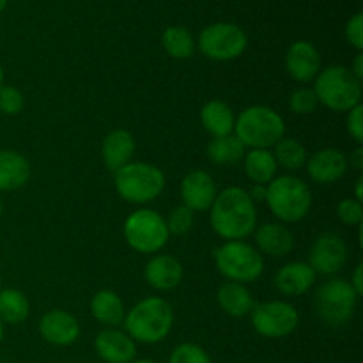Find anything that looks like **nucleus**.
I'll return each mask as SVG.
<instances>
[{
	"instance_id": "nucleus-1",
	"label": "nucleus",
	"mask_w": 363,
	"mask_h": 363,
	"mask_svg": "<svg viewBox=\"0 0 363 363\" xmlns=\"http://www.w3.org/2000/svg\"><path fill=\"white\" fill-rule=\"evenodd\" d=\"M211 227L227 241L245 240L257 225L255 204L247 190L238 186L225 188L211 204Z\"/></svg>"
},
{
	"instance_id": "nucleus-2",
	"label": "nucleus",
	"mask_w": 363,
	"mask_h": 363,
	"mask_svg": "<svg viewBox=\"0 0 363 363\" xmlns=\"http://www.w3.org/2000/svg\"><path fill=\"white\" fill-rule=\"evenodd\" d=\"M123 323L126 333L135 342L158 344L172 330V305L163 298H145L124 315Z\"/></svg>"
},
{
	"instance_id": "nucleus-3",
	"label": "nucleus",
	"mask_w": 363,
	"mask_h": 363,
	"mask_svg": "<svg viewBox=\"0 0 363 363\" xmlns=\"http://www.w3.org/2000/svg\"><path fill=\"white\" fill-rule=\"evenodd\" d=\"M234 137L250 149L273 147L286 133V123L282 116L269 106L255 105L243 110L234 123Z\"/></svg>"
},
{
	"instance_id": "nucleus-4",
	"label": "nucleus",
	"mask_w": 363,
	"mask_h": 363,
	"mask_svg": "<svg viewBox=\"0 0 363 363\" xmlns=\"http://www.w3.org/2000/svg\"><path fill=\"white\" fill-rule=\"evenodd\" d=\"M315 98L333 112H350L362 99V82L344 66H330L319 71L314 80Z\"/></svg>"
},
{
	"instance_id": "nucleus-5",
	"label": "nucleus",
	"mask_w": 363,
	"mask_h": 363,
	"mask_svg": "<svg viewBox=\"0 0 363 363\" xmlns=\"http://www.w3.org/2000/svg\"><path fill=\"white\" fill-rule=\"evenodd\" d=\"M266 202L273 215L286 223H294L308 215L312 194L307 183L294 176L275 177L266 186Z\"/></svg>"
},
{
	"instance_id": "nucleus-6",
	"label": "nucleus",
	"mask_w": 363,
	"mask_h": 363,
	"mask_svg": "<svg viewBox=\"0 0 363 363\" xmlns=\"http://www.w3.org/2000/svg\"><path fill=\"white\" fill-rule=\"evenodd\" d=\"M116 190L130 204H147L160 197L165 188V174L145 162L126 163L116 170Z\"/></svg>"
},
{
	"instance_id": "nucleus-7",
	"label": "nucleus",
	"mask_w": 363,
	"mask_h": 363,
	"mask_svg": "<svg viewBox=\"0 0 363 363\" xmlns=\"http://www.w3.org/2000/svg\"><path fill=\"white\" fill-rule=\"evenodd\" d=\"M215 262L218 272L229 282H254L264 272V259L261 252L243 241H227L216 248Z\"/></svg>"
},
{
	"instance_id": "nucleus-8",
	"label": "nucleus",
	"mask_w": 363,
	"mask_h": 363,
	"mask_svg": "<svg viewBox=\"0 0 363 363\" xmlns=\"http://www.w3.org/2000/svg\"><path fill=\"white\" fill-rule=\"evenodd\" d=\"M124 238L133 250L140 254H156L169 243L167 222L160 213L138 209L124 222Z\"/></svg>"
},
{
	"instance_id": "nucleus-9",
	"label": "nucleus",
	"mask_w": 363,
	"mask_h": 363,
	"mask_svg": "<svg viewBox=\"0 0 363 363\" xmlns=\"http://www.w3.org/2000/svg\"><path fill=\"white\" fill-rule=\"evenodd\" d=\"M357 300L358 296L351 284L342 279L328 280L315 291L318 314L330 326L346 325L353 318Z\"/></svg>"
},
{
	"instance_id": "nucleus-10",
	"label": "nucleus",
	"mask_w": 363,
	"mask_h": 363,
	"mask_svg": "<svg viewBox=\"0 0 363 363\" xmlns=\"http://www.w3.org/2000/svg\"><path fill=\"white\" fill-rule=\"evenodd\" d=\"M247 34L236 23H213L199 35L201 52L218 62L238 59L247 50Z\"/></svg>"
},
{
	"instance_id": "nucleus-11",
	"label": "nucleus",
	"mask_w": 363,
	"mask_h": 363,
	"mask_svg": "<svg viewBox=\"0 0 363 363\" xmlns=\"http://www.w3.org/2000/svg\"><path fill=\"white\" fill-rule=\"evenodd\" d=\"M252 325L266 339H284L300 325V314L287 301H266L252 311Z\"/></svg>"
},
{
	"instance_id": "nucleus-12",
	"label": "nucleus",
	"mask_w": 363,
	"mask_h": 363,
	"mask_svg": "<svg viewBox=\"0 0 363 363\" xmlns=\"http://www.w3.org/2000/svg\"><path fill=\"white\" fill-rule=\"evenodd\" d=\"M347 261V245L339 234L323 233L314 241L311 248V266L312 269L321 275H335L344 268Z\"/></svg>"
},
{
	"instance_id": "nucleus-13",
	"label": "nucleus",
	"mask_w": 363,
	"mask_h": 363,
	"mask_svg": "<svg viewBox=\"0 0 363 363\" xmlns=\"http://www.w3.org/2000/svg\"><path fill=\"white\" fill-rule=\"evenodd\" d=\"M39 333L46 342L53 344V346H71L80 337V325L69 312L55 308V311L46 312L41 318Z\"/></svg>"
},
{
	"instance_id": "nucleus-14",
	"label": "nucleus",
	"mask_w": 363,
	"mask_h": 363,
	"mask_svg": "<svg viewBox=\"0 0 363 363\" xmlns=\"http://www.w3.org/2000/svg\"><path fill=\"white\" fill-rule=\"evenodd\" d=\"M286 69L291 78L300 84L315 80L321 71V55L308 41H296L289 46L286 55Z\"/></svg>"
},
{
	"instance_id": "nucleus-15",
	"label": "nucleus",
	"mask_w": 363,
	"mask_h": 363,
	"mask_svg": "<svg viewBox=\"0 0 363 363\" xmlns=\"http://www.w3.org/2000/svg\"><path fill=\"white\" fill-rule=\"evenodd\" d=\"M216 195L215 179L206 170H191L181 183V197L190 211H208Z\"/></svg>"
},
{
	"instance_id": "nucleus-16",
	"label": "nucleus",
	"mask_w": 363,
	"mask_h": 363,
	"mask_svg": "<svg viewBox=\"0 0 363 363\" xmlns=\"http://www.w3.org/2000/svg\"><path fill=\"white\" fill-rule=\"evenodd\" d=\"M307 172L314 183L330 184L339 181L347 170V156L340 149L326 147L307 160Z\"/></svg>"
},
{
	"instance_id": "nucleus-17",
	"label": "nucleus",
	"mask_w": 363,
	"mask_h": 363,
	"mask_svg": "<svg viewBox=\"0 0 363 363\" xmlns=\"http://www.w3.org/2000/svg\"><path fill=\"white\" fill-rule=\"evenodd\" d=\"M96 353L106 363H131L137 357V344L121 330L106 328L94 339Z\"/></svg>"
},
{
	"instance_id": "nucleus-18",
	"label": "nucleus",
	"mask_w": 363,
	"mask_h": 363,
	"mask_svg": "<svg viewBox=\"0 0 363 363\" xmlns=\"http://www.w3.org/2000/svg\"><path fill=\"white\" fill-rule=\"evenodd\" d=\"M145 282L156 291H172L183 280V264L172 255L160 254L145 264Z\"/></svg>"
},
{
	"instance_id": "nucleus-19",
	"label": "nucleus",
	"mask_w": 363,
	"mask_h": 363,
	"mask_svg": "<svg viewBox=\"0 0 363 363\" xmlns=\"http://www.w3.org/2000/svg\"><path fill=\"white\" fill-rule=\"evenodd\" d=\"M315 272L307 262H289L275 275V287L287 296H301L315 282Z\"/></svg>"
},
{
	"instance_id": "nucleus-20",
	"label": "nucleus",
	"mask_w": 363,
	"mask_h": 363,
	"mask_svg": "<svg viewBox=\"0 0 363 363\" xmlns=\"http://www.w3.org/2000/svg\"><path fill=\"white\" fill-rule=\"evenodd\" d=\"M28 177V160L13 149H0V191H13L25 186Z\"/></svg>"
},
{
	"instance_id": "nucleus-21",
	"label": "nucleus",
	"mask_w": 363,
	"mask_h": 363,
	"mask_svg": "<svg viewBox=\"0 0 363 363\" xmlns=\"http://www.w3.org/2000/svg\"><path fill=\"white\" fill-rule=\"evenodd\" d=\"M135 152V138L126 130H113L103 140L101 158L108 170H119L126 163H130Z\"/></svg>"
},
{
	"instance_id": "nucleus-22",
	"label": "nucleus",
	"mask_w": 363,
	"mask_h": 363,
	"mask_svg": "<svg viewBox=\"0 0 363 363\" xmlns=\"http://www.w3.org/2000/svg\"><path fill=\"white\" fill-rule=\"evenodd\" d=\"M255 243L262 254L272 257H286L294 248V236L286 225L264 223L255 233Z\"/></svg>"
},
{
	"instance_id": "nucleus-23",
	"label": "nucleus",
	"mask_w": 363,
	"mask_h": 363,
	"mask_svg": "<svg viewBox=\"0 0 363 363\" xmlns=\"http://www.w3.org/2000/svg\"><path fill=\"white\" fill-rule=\"evenodd\" d=\"M218 305L225 314L233 318H245L254 311L255 303L250 291L245 287V284L225 282L220 286L218 294H216Z\"/></svg>"
},
{
	"instance_id": "nucleus-24",
	"label": "nucleus",
	"mask_w": 363,
	"mask_h": 363,
	"mask_svg": "<svg viewBox=\"0 0 363 363\" xmlns=\"http://www.w3.org/2000/svg\"><path fill=\"white\" fill-rule=\"evenodd\" d=\"M201 123L204 130L213 137H225V135H233L236 117H234L233 108L225 101L213 99L202 106Z\"/></svg>"
},
{
	"instance_id": "nucleus-25",
	"label": "nucleus",
	"mask_w": 363,
	"mask_h": 363,
	"mask_svg": "<svg viewBox=\"0 0 363 363\" xmlns=\"http://www.w3.org/2000/svg\"><path fill=\"white\" fill-rule=\"evenodd\" d=\"M91 314L101 325L117 326L124 321L126 311H124V303L119 294L113 293V291L103 289L92 296Z\"/></svg>"
},
{
	"instance_id": "nucleus-26",
	"label": "nucleus",
	"mask_w": 363,
	"mask_h": 363,
	"mask_svg": "<svg viewBox=\"0 0 363 363\" xmlns=\"http://www.w3.org/2000/svg\"><path fill=\"white\" fill-rule=\"evenodd\" d=\"M277 165L273 152L268 149H252L245 155V174L255 184H269L277 176Z\"/></svg>"
},
{
	"instance_id": "nucleus-27",
	"label": "nucleus",
	"mask_w": 363,
	"mask_h": 363,
	"mask_svg": "<svg viewBox=\"0 0 363 363\" xmlns=\"http://www.w3.org/2000/svg\"><path fill=\"white\" fill-rule=\"evenodd\" d=\"M30 314L27 296L18 289H0V321L4 325H20Z\"/></svg>"
},
{
	"instance_id": "nucleus-28",
	"label": "nucleus",
	"mask_w": 363,
	"mask_h": 363,
	"mask_svg": "<svg viewBox=\"0 0 363 363\" xmlns=\"http://www.w3.org/2000/svg\"><path fill=\"white\" fill-rule=\"evenodd\" d=\"M245 145L234 135L213 137L208 144V156L216 165H233L245 156Z\"/></svg>"
},
{
	"instance_id": "nucleus-29",
	"label": "nucleus",
	"mask_w": 363,
	"mask_h": 363,
	"mask_svg": "<svg viewBox=\"0 0 363 363\" xmlns=\"http://www.w3.org/2000/svg\"><path fill=\"white\" fill-rule=\"evenodd\" d=\"M277 165L286 170H300L307 163V149L296 138H280L273 152Z\"/></svg>"
},
{
	"instance_id": "nucleus-30",
	"label": "nucleus",
	"mask_w": 363,
	"mask_h": 363,
	"mask_svg": "<svg viewBox=\"0 0 363 363\" xmlns=\"http://www.w3.org/2000/svg\"><path fill=\"white\" fill-rule=\"evenodd\" d=\"M162 45L172 59H188L195 52V41L184 27H169L162 35Z\"/></svg>"
},
{
	"instance_id": "nucleus-31",
	"label": "nucleus",
	"mask_w": 363,
	"mask_h": 363,
	"mask_svg": "<svg viewBox=\"0 0 363 363\" xmlns=\"http://www.w3.org/2000/svg\"><path fill=\"white\" fill-rule=\"evenodd\" d=\"M169 363H211V358L199 344L184 342L174 347Z\"/></svg>"
},
{
	"instance_id": "nucleus-32",
	"label": "nucleus",
	"mask_w": 363,
	"mask_h": 363,
	"mask_svg": "<svg viewBox=\"0 0 363 363\" xmlns=\"http://www.w3.org/2000/svg\"><path fill=\"white\" fill-rule=\"evenodd\" d=\"M167 222V229H169V234H174V236H184L191 230L194 227V211L186 208V206H179V208H174L170 211Z\"/></svg>"
},
{
	"instance_id": "nucleus-33",
	"label": "nucleus",
	"mask_w": 363,
	"mask_h": 363,
	"mask_svg": "<svg viewBox=\"0 0 363 363\" xmlns=\"http://www.w3.org/2000/svg\"><path fill=\"white\" fill-rule=\"evenodd\" d=\"M319 101L315 98V92L312 89L301 87L291 94L289 98V108L293 110L296 116H308V113L315 112Z\"/></svg>"
},
{
	"instance_id": "nucleus-34",
	"label": "nucleus",
	"mask_w": 363,
	"mask_h": 363,
	"mask_svg": "<svg viewBox=\"0 0 363 363\" xmlns=\"http://www.w3.org/2000/svg\"><path fill=\"white\" fill-rule=\"evenodd\" d=\"M25 98L20 89L13 85H2L0 87V112L6 116H18L23 110Z\"/></svg>"
},
{
	"instance_id": "nucleus-35",
	"label": "nucleus",
	"mask_w": 363,
	"mask_h": 363,
	"mask_svg": "<svg viewBox=\"0 0 363 363\" xmlns=\"http://www.w3.org/2000/svg\"><path fill=\"white\" fill-rule=\"evenodd\" d=\"M337 216L346 225H362L363 206L357 199H344L337 206Z\"/></svg>"
},
{
	"instance_id": "nucleus-36",
	"label": "nucleus",
	"mask_w": 363,
	"mask_h": 363,
	"mask_svg": "<svg viewBox=\"0 0 363 363\" xmlns=\"http://www.w3.org/2000/svg\"><path fill=\"white\" fill-rule=\"evenodd\" d=\"M346 38L358 52L363 50V14L357 13L346 25Z\"/></svg>"
},
{
	"instance_id": "nucleus-37",
	"label": "nucleus",
	"mask_w": 363,
	"mask_h": 363,
	"mask_svg": "<svg viewBox=\"0 0 363 363\" xmlns=\"http://www.w3.org/2000/svg\"><path fill=\"white\" fill-rule=\"evenodd\" d=\"M347 131L357 140L358 145L363 144V105H357L350 110L347 117Z\"/></svg>"
},
{
	"instance_id": "nucleus-38",
	"label": "nucleus",
	"mask_w": 363,
	"mask_h": 363,
	"mask_svg": "<svg viewBox=\"0 0 363 363\" xmlns=\"http://www.w3.org/2000/svg\"><path fill=\"white\" fill-rule=\"evenodd\" d=\"M351 287H353V291L357 293V296L360 298L363 294V264H358L357 269H354L353 273V280H351Z\"/></svg>"
},
{
	"instance_id": "nucleus-39",
	"label": "nucleus",
	"mask_w": 363,
	"mask_h": 363,
	"mask_svg": "<svg viewBox=\"0 0 363 363\" xmlns=\"http://www.w3.org/2000/svg\"><path fill=\"white\" fill-rule=\"evenodd\" d=\"M347 163H350L351 167H353L354 170H358V172H362L363 170V147H357L353 151V155L350 156V160H347Z\"/></svg>"
},
{
	"instance_id": "nucleus-40",
	"label": "nucleus",
	"mask_w": 363,
	"mask_h": 363,
	"mask_svg": "<svg viewBox=\"0 0 363 363\" xmlns=\"http://www.w3.org/2000/svg\"><path fill=\"white\" fill-rule=\"evenodd\" d=\"M248 195H250V199L254 201V204L255 202L266 201V186L264 184H254V188L248 191Z\"/></svg>"
},
{
	"instance_id": "nucleus-41",
	"label": "nucleus",
	"mask_w": 363,
	"mask_h": 363,
	"mask_svg": "<svg viewBox=\"0 0 363 363\" xmlns=\"http://www.w3.org/2000/svg\"><path fill=\"white\" fill-rule=\"evenodd\" d=\"M351 73L358 78V80H363V53L358 52V55L354 57V62H353V69Z\"/></svg>"
},
{
	"instance_id": "nucleus-42",
	"label": "nucleus",
	"mask_w": 363,
	"mask_h": 363,
	"mask_svg": "<svg viewBox=\"0 0 363 363\" xmlns=\"http://www.w3.org/2000/svg\"><path fill=\"white\" fill-rule=\"evenodd\" d=\"M362 186H363V177L360 176L357 179V190H354V199H357V201H363V191H362Z\"/></svg>"
},
{
	"instance_id": "nucleus-43",
	"label": "nucleus",
	"mask_w": 363,
	"mask_h": 363,
	"mask_svg": "<svg viewBox=\"0 0 363 363\" xmlns=\"http://www.w3.org/2000/svg\"><path fill=\"white\" fill-rule=\"evenodd\" d=\"M2 340H4V323L0 321V344H2Z\"/></svg>"
},
{
	"instance_id": "nucleus-44",
	"label": "nucleus",
	"mask_w": 363,
	"mask_h": 363,
	"mask_svg": "<svg viewBox=\"0 0 363 363\" xmlns=\"http://www.w3.org/2000/svg\"><path fill=\"white\" fill-rule=\"evenodd\" d=\"M6 6H7V0H0V13L6 9Z\"/></svg>"
},
{
	"instance_id": "nucleus-45",
	"label": "nucleus",
	"mask_w": 363,
	"mask_h": 363,
	"mask_svg": "<svg viewBox=\"0 0 363 363\" xmlns=\"http://www.w3.org/2000/svg\"><path fill=\"white\" fill-rule=\"evenodd\" d=\"M4 84V69H2V64H0V87Z\"/></svg>"
},
{
	"instance_id": "nucleus-46",
	"label": "nucleus",
	"mask_w": 363,
	"mask_h": 363,
	"mask_svg": "<svg viewBox=\"0 0 363 363\" xmlns=\"http://www.w3.org/2000/svg\"><path fill=\"white\" fill-rule=\"evenodd\" d=\"M133 363H156V362H152V360H137V362H133Z\"/></svg>"
},
{
	"instance_id": "nucleus-47",
	"label": "nucleus",
	"mask_w": 363,
	"mask_h": 363,
	"mask_svg": "<svg viewBox=\"0 0 363 363\" xmlns=\"http://www.w3.org/2000/svg\"><path fill=\"white\" fill-rule=\"evenodd\" d=\"M2 211H4V204H2V199H0V216H2Z\"/></svg>"
},
{
	"instance_id": "nucleus-48",
	"label": "nucleus",
	"mask_w": 363,
	"mask_h": 363,
	"mask_svg": "<svg viewBox=\"0 0 363 363\" xmlns=\"http://www.w3.org/2000/svg\"><path fill=\"white\" fill-rule=\"evenodd\" d=\"M0 284H2V280H0Z\"/></svg>"
},
{
	"instance_id": "nucleus-49",
	"label": "nucleus",
	"mask_w": 363,
	"mask_h": 363,
	"mask_svg": "<svg viewBox=\"0 0 363 363\" xmlns=\"http://www.w3.org/2000/svg\"><path fill=\"white\" fill-rule=\"evenodd\" d=\"M0 363H2V360H0Z\"/></svg>"
}]
</instances>
